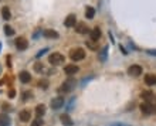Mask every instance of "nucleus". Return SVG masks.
<instances>
[{"label":"nucleus","instance_id":"37","mask_svg":"<svg viewBox=\"0 0 156 126\" xmlns=\"http://www.w3.org/2000/svg\"><path fill=\"white\" fill-rule=\"evenodd\" d=\"M0 50H1V44H0Z\"/></svg>","mask_w":156,"mask_h":126},{"label":"nucleus","instance_id":"6","mask_svg":"<svg viewBox=\"0 0 156 126\" xmlns=\"http://www.w3.org/2000/svg\"><path fill=\"white\" fill-rule=\"evenodd\" d=\"M27 47H29V41L26 40L24 37H18L17 40H16V48L17 50L24 51V50H27Z\"/></svg>","mask_w":156,"mask_h":126},{"label":"nucleus","instance_id":"28","mask_svg":"<svg viewBox=\"0 0 156 126\" xmlns=\"http://www.w3.org/2000/svg\"><path fill=\"white\" fill-rule=\"evenodd\" d=\"M97 41H94V40H91V41H87V47L88 48H91V50H97L98 47H97V44H95Z\"/></svg>","mask_w":156,"mask_h":126},{"label":"nucleus","instance_id":"35","mask_svg":"<svg viewBox=\"0 0 156 126\" xmlns=\"http://www.w3.org/2000/svg\"><path fill=\"white\" fill-rule=\"evenodd\" d=\"M111 126H131V125H126V123H112Z\"/></svg>","mask_w":156,"mask_h":126},{"label":"nucleus","instance_id":"3","mask_svg":"<svg viewBox=\"0 0 156 126\" xmlns=\"http://www.w3.org/2000/svg\"><path fill=\"white\" fill-rule=\"evenodd\" d=\"M69 57H71L72 61H81V60L85 58V51H84V48H81V47L72 48L69 51Z\"/></svg>","mask_w":156,"mask_h":126},{"label":"nucleus","instance_id":"11","mask_svg":"<svg viewBox=\"0 0 156 126\" xmlns=\"http://www.w3.org/2000/svg\"><path fill=\"white\" fill-rule=\"evenodd\" d=\"M18 80H20V82H23V84H29L30 81H31V74L27 72V71H21L18 74Z\"/></svg>","mask_w":156,"mask_h":126},{"label":"nucleus","instance_id":"13","mask_svg":"<svg viewBox=\"0 0 156 126\" xmlns=\"http://www.w3.org/2000/svg\"><path fill=\"white\" fill-rule=\"evenodd\" d=\"M89 37H91V40L98 41L101 38V30H99V27H95V29L91 30L89 31Z\"/></svg>","mask_w":156,"mask_h":126},{"label":"nucleus","instance_id":"2","mask_svg":"<svg viewBox=\"0 0 156 126\" xmlns=\"http://www.w3.org/2000/svg\"><path fill=\"white\" fill-rule=\"evenodd\" d=\"M48 63L51 64L52 67H58V65L65 63V57L61 52H52V54L48 55Z\"/></svg>","mask_w":156,"mask_h":126},{"label":"nucleus","instance_id":"22","mask_svg":"<svg viewBox=\"0 0 156 126\" xmlns=\"http://www.w3.org/2000/svg\"><path fill=\"white\" fill-rule=\"evenodd\" d=\"M94 16H95V10H94V7L88 6L87 10H85V17L89 20V18H94Z\"/></svg>","mask_w":156,"mask_h":126},{"label":"nucleus","instance_id":"25","mask_svg":"<svg viewBox=\"0 0 156 126\" xmlns=\"http://www.w3.org/2000/svg\"><path fill=\"white\" fill-rule=\"evenodd\" d=\"M4 34H6L7 37H10V35L14 34V30H13L10 26H4Z\"/></svg>","mask_w":156,"mask_h":126},{"label":"nucleus","instance_id":"33","mask_svg":"<svg viewBox=\"0 0 156 126\" xmlns=\"http://www.w3.org/2000/svg\"><path fill=\"white\" fill-rule=\"evenodd\" d=\"M14 97H16V91H14V89H10V91H9V98L12 99V98H14Z\"/></svg>","mask_w":156,"mask_h":126},{"label":"nucleus","instance_id":"32","mask_svg":"<svg viewBox=\"0 0 156 126\" xmlns=\"http://www.w3.org/2000/svg\"><path fill=\"white\" fill-rule=\"evenodd\" d=\"M92 78H94V77H89V78H85V80H84V81H82V82H81V86H85V84H87V82H89V81L92 80Z\"/></svg>","mask_w":156,"mask_h":126},{"label":"nucleus","instance_id":"24","mask_svg":"<svg viewBox=\"0 0 156 126\" xmlns=\"http://www.w3.org/2000/svg\"><path fill=\"white\" fill-rule=\"evenodd\" d=\"M38 88H41V89H47V88H48V81L47 80H40L38 81Z\"/></svg>","mask_w":156,"mask_h":126},{"label":"nucleus","instance_id":"27","mask_svg":"<svg viewBox=\"0 0 156 126\" xmlns=\"http://www.w3.org/2000/svg\"><path fill=\"white\" fill-rule=\"evenodd\" d=\"M34 71H35V72H43V71H44L43 64H41V63H35L34 64Z\"/></svg>","mask_w":156,"mask_h":126},{"label":"nucleus","instance_id":"20","mask_svg":"<svg viewBox=\"0 0 156 126\" xmlns=\"http://www.w3.org/2000/svg\"><path fill=\"white\" fill-rule=\"evenodd\" d=\"M1 17H3V20H10L12 18V12H10V9L7 6H4L1 9Z\"/></svg>","mask_w":156,"mask_h":126},{"label":"nucleus","instance_id":"31","mask_svg":"<svg viewBox=\"0 0 156 126\" xmlns=\"http://www.w3.org/2000/svg\"><path fill=\"white\" fill-rule=\"evenodd\" d=\"M47 51H48V48H44V50H40V51L37 52V55H35V57H37V58H40L41 55H44V54H46Z\"/></svg>","mask_w":156,"mask_h":126},{"label":"nucleus","instance_id":"30","mask_svg":"<svg viewBox=\"0 0 156 126\" xmlns=\"http://www.w3.org/2000/svg\"><path fill=\"white\" fill-rule=\"evenodd\" d=\"M1 108H3V111H12V106L9 105L7 102H3L1 103Z\"/></svg>","mask_w":156,"mask_h":126},{"label":"nucleus","instance_id":"4","mask_svg":"<svg viewBox=\"0 0 156 126\" xmlns=\"http://www.w3.org/2000/svg\"><path fill=\"white\" fill-rule=\"evenodd\" d=\"M64 103H65V101H64L63 97H55L51 99V102H50V106H51V109H54V111H57V109H60L61 106H63Z\"/></svg>","mask_w":156,"mask_h":126},{"label":"nucleus","instance_id":"12","mask_svg":"<svg viewBox=\"0 0 156 126\" xmlns=\"http://www.w3.org/2000/svg\"><path fill=\"white\" fill-rule=\"evenodd\" d=\"M75 31L80 33V34H87L89 29H88V26L85 23H77L75 24Z\"/></svg>","mask_w":156,"mask_h":126},{"label":"nucleus","instance_id":"19","mask_svg":"<svg viewBox=\"0 0 156 126\" xmlns=\"http://www.w3.org/2000/svg\"><path fill=\"white\" fill-rule=\"evenodd\" d=\"M46 106L43 105V103H40V105H37L35 106V115H37V118H43L44 116V113H46Z\"/></svg>","mask_w":156,"mask_h":126},{"label":"nucleus","instance_id":"21","mask_svg":"<svg viewBox=\"0 0 156 126\" xmlns=\"http://www.w3.org/2000/svg\"><path fill=\"white\" fill-rule=\"evenodd\" d=\"M108 48H109V47L105 46L104 48L101 50V52H99V61H102V63L106 61V57H108Z\"/></svg>","mask_w":156,"mask_h":126},{"label":"nucleus","instance_id":"5","mask_svg":"<svg viewBox=\"0 0 156 126\" xmlns=\"http://www.w3.org/2000/svg\"><path fill=\"white\" fill-rule=\"evenodd\" d=\"M142 67L140 65H131L129 68H128V75H131V77H139V75H142Z\"/></svg>","mask_w":156,"mask_h":126},{"label":"nucleus","instance_id":"36","mask_svg":"<svg viewBox=\"0 0 156 126\" xmlns=\"http://www.w3.org/2000/svg\"><path fill=\"white\" fill-rule=\"evenodd\" d=\"M121 51H122V54H125V55H126L128 52H126V50H125V48H123V47L121 46Z\"/></svg>","mask_w":156,"mask_h":126},{"label":"nucleus","instance_id":"26","mask_svg":"<svg viewBox=\"0 0 156 126\" xmlns=\"http://www.w3.org/2000/svg\"><path fill=\"white\" fill-rule=\"evenodd\" d=\"M43 123H44V120L41 119V118H35V119L31 122V126H43Z\"/></svg>","mask_w":156,"mask_h":126},{"label":"nucleus","instance_id":"17","mask_svg":"<svg viewBox=\"0 0 156 126\" xmlns=\"http://www.w3.org/2000/svg\"><path fill=\"white\" fill-rule=\"evenodd\" d=\"M10 125V116L7 113H0V126H9Z\"/></svg>","mask_w":156,"mask_h":126},{"label":"nucleus","instance_id":"7","mask_svg":"<svg viewBox=\"0 0 156 126\" xmlns=\"http://www.w3.org/2000/svg\"><path fill=\"white\" fill-rule=\"evenodd\" d=\"M75 24H77V17H75V14H68L65 20H64V26L65 27H75Z\"/></svg>","mask_w":156,"mask_h":126},{"label":"nucleus","instance_id":"1","mask_svg":"<svg viewBox=\"0 0 156 126\" xmlns=\"http://www.w3.org/2000/svg\"><path fill=\"white\" fill-rule=\"evenodd\" d=\"M75 86H77V81L74 78H68V80H65L63 82V85L61 88H58V92H61V94H68L74 89Z\"/></svg>","mask_w":156,"mask_h":126},{"label":"nucleus","instance_id":"18","mask_svg":"<svg viewBox=\"0 0 156 126\" xmlns=\"http://www.w3.org/2000/svg\"><path fill=\"white\" fill-rule=\"evenodd\" d=\"M140 98L143 99L145 102H149V101H152L155 98V95H153V92H150V91H143L140 94Z\"/></svg>","mask_w":156,"mask_h":126},{"label":"nucleus","instance_id":"14","mask_svg":"<svg viewBox=\"0 0 156 126\" xmlns=\"http://www.w3.org/2000/svg\"><path fill=\"white\" fill-rule=\"evenodd\" d=\"M43 35L46 38H58V33L55 30H51V29H47L43 31Z\"/></svg>","mask_w":156,"mask_h":126},{"label":"nucleus","instance_id":"16","mask_svg":"<svg viewBox=\"0 0 156 126\" xmlns=\"http://www.w3.org/2000/svg\"><path fill=\"white\" fill-rule=\"evenodd\" d=\"M145 84L146 85H156V75L146 74L145 75Z\"/></svg>","mask_w":156,"mask_h":126},{"label":"nucleus","instance_id":"23","mask_svg":"<svg viewBox=\"0 0 156 126\" xmlns=\"http://www.w3.org/2000/svg\"><path fill=\"white\" fill-rule=\"evenodd\" d=\"M33 92L31 91H26V92H23V101H30V99H33Z\"/></svg>","mask_w":156,"mask_h":126},{"label":"nucleus","instance_id":"8","mask_svg":"<svg viewBox=\"0 0 156 126\" xmlns=\"http://www.w3.org/2000/svg\"><path fill=\"white\" fill-rule=\"evenodd\" d=\"M18 119L21 122H30L31 120V112L29 109H23L20 113H18Z\"/></svg>","mask_w":156,"mask_h":126},{"label":"nucleus","instance_id":"29","mask_svg":"<svg viewBox=\"0 0 156 126\" xmlns=\"http://www.w3.org/2000/svg\"><path fill=\"white\" fill-rule=\"evenodd\" d=\"M74 102H75V98H71L68 105H67V111H72V108H74Z\"/></svg>","mask_w":156,"mask_h":126},{"label":"nucleus","instance_id":"9","mask_svg":"<svg viewBox=\"0 0 156 126\" xmlns=\"http://www.w3.org/2000/svg\"><path fill=\"white\" fill-rule=\"evenodd\" d=\"M78 71H80V68H78V65H75V64L65 65V68H64V72L67 75H74V74H77Z\"/></svg>","mask_w":156,"mask_h":126},{"label":"nucleus","instance_id":"15","mask_svg":"<svg viewBox=\"0 0 156 126\" xmlns=\"http://www.w3.org/2000/svg\"><path fill=\"white\" fill-rule=\"evenodd\" d=\"M60 120H61V123L65 126H72L74 125V122H72V119L69 118L67 113H63L61 116H60Z\"/></svg>","mask_w":156,"mask_h":126},{"label":"nucleus","instance_id":"10","mask_svg":"<svg viewBox=\"0 0 156 126\" xmlns=\"http://www.w3.org/2000/svg\"><path fill=\"white\" fill-rule=\"evenodd\" d=\"M139 108H140V111H142V113H145V115L153 113V108H152V105H150L149 102H142Z\"/></svg>","mask_w":156,"mask_h":126},{"label":"nucleus","instance_id":"34","mask_svg":"<svg viewBox=\"0 0 156 126\" xmlns=\"http://www.w3.org/2000/svg\"><path fill=\"white\" fill-rule=\"evenodd\" d=\"M146 52H148L149 55H155V57H156V50H148Z\"/></svg>","mask_w":156,"mask_h":126}]
</instances>
